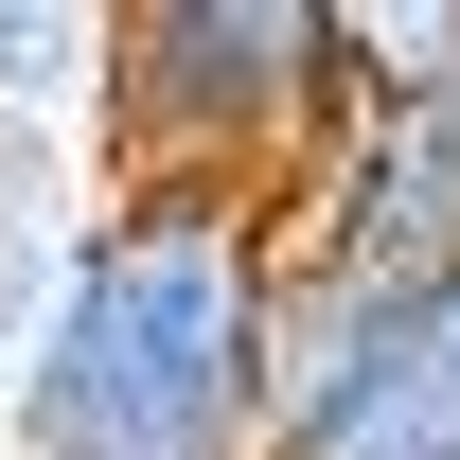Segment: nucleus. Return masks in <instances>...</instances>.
Listing matches in <instances>:
<instances>
[{"mask_svg": "<svg viewBox=\"0 0 460 460\" xmlns=\"http://www.w3.org/2000/svg\"><path fill=\"white\" fill-rule=\"evenodd\" d=\"M284 390V213L107 177L36 337L0 354V460H266Z\"/></svg>", "mask_w": 460, "mask_h": 460, "instance_id": "f257e3e1", "label": "nucleus"}, {"mask_svg": "<svg viewBox=\"0 0 460 460\" xmlns=\"http://www.w3.org/2000/svg\"><path fill=\"white\" fill-rule=\"evenodd\" d=\"M354 107L337 0H107V89H89V160L107 177H195V195H266Z\"/></svg>", "mask_w": 460, "mask_h": 460, "instance_id": "f03ea898", "label": "nucleus"}, {"mask_svg": "<svg viewBox=\"0 0 460 460\" xmlns=\"http://www.w3.org/2000/svg\"><path fill=\"white\" fill-rule=\"evenodd\" d=\"M284 266L337 284V301L460 284V71L354 89V107H337V142H319L301 195H284Z\"/></svg>", "mask_w": 460, "mask_h": 460, "instance_id": "7ed1b4c3", "label": "nucleus"}, {"mask_svg": "<svg viewBox=\"0 0 460 460\" xmlns=\"http://www.w3.org/2000/svg\"><path fill=\"white\" fill-rule=\"evenodd\" d=\"M266 460H460V284L337 301L284 266V390Z\"/></svg>", "mask_w": 460, "mask_h": 460, "instance_id": "20e7f679", "label": "nucleus"}, {"mask_svg": "<svg viewBox=\"0 0 460 460\" xmlns=\"http://www.w3.org/2000/svg\"><path fill=\"white\" fill-rule=\"evenodd\" d=\"M89 89H107V0H0V124L89 142Z\"/></svg>", "mask_w": 460, "mask_h": 460, "instance_id": "39448f33", "label": "nucleus"}]
</instances>
